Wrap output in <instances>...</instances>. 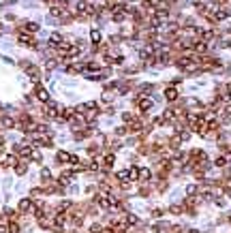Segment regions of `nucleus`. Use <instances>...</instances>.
<instances>
[{
  "label": "nucleus",
  "instance_id": "23",
  "mask_svg": "<svg viewBox=\"0 0 231 233\" xmlns=\"http://www.w3.org/2000/svg\"><path fill=\"white\" fill-rule=\"evenodd\" d=\"M32 160H37V163H41V152L39 150H32V156H30Z\"/></svg>",
  "mask_w": 231,
  "mask_h": 233
},
{
  "label": "nucleus",
  "instance_id": "6",
  "mask_svg": "<svg viewBox=\"0 0 231 233\" xmlns=\"http://www.w3.org/2000/svg\"><path fill=\"white\" fill-rule=\"evenodd\" d=\"M73 176H75V171H62V173L58 176V184H60V186H66Z\"/></svg>",
  "mask_w": 231,
  "mask_h": 233
},
{
  "label": "nucleus",
  "instance_id": "3",
  "mask_svg": "<svg viewBox=\"0 0 231 233\" xmlns=\"http://www.w3.org/2000/svg\"><path fill=\"white\" fill-rule=\"evenodd\" d=\"M15 165H17V156H15V154H6V156L0 158V167H2V169L15 167Z\"/></svg>",
  "mask_w": 231,
  "mask_h": 233
},
{
  "label": "nucleus",
  "instance_id": "4",
  "mask_svg": "<svg viewBox=\"0 0 231 233\" xmlns=\"http://www.w3.org/2000/svg\"><path fill=\"white\" fill-rule=\"evenodd\" d=\"M15 118H11V116H6V113H2L0 116V126L2 128H15Z\"/></svg>",
  "mask_w": 231,
  "mask_h": 233
},
{
  "label": "nucleus",
  "instance_id": "8",
  "mask_svg": "<svg viewBox=\"0 0 231 233\" xmlns=\"http://www.w3.org/2000/svg\"><path fill=\"white\" fill-rule=\"evenodd\" d=\"M101 163H103V167H105V169H109V167L116 163V154H114V152H107V154L101 158Z\"/></svg>",
  "mask_w": 231,
  "mask_h": 233
},
{
  "label": "nucleus",
  "instance_id": "9",
  "mask_svg": "<svg viewBox=\"0 0 231 233\" xmlns=\"http://www.w3.org/2000/svg\"><path fill=\"white\" fill-rule=\"evenodd\" d=\"M90 41H92V45H101L103 43V34H101L98 28H92L90 30Z\"/></svg>",
  "mask_w": 231,
  "mask_h": 233
},
{
  "label": "nucleus",
  "instance_id": "11",
  "mask_svg": "<svg viewBox=\"0 0 231 233\" xmlns=\"http://www.w3.org/2000/svg\"><path fill=\"white\" fill-rule=\"evenodd\" d=\"M118 180H120L122 184L131 182V180H133V176H131V169H122V171H118Z\"/></svg>",
  "mask_w": 231,
  "mask_h": 233
},
{
  "label": "nucleus",
  "instance_id": "7",
  "mask_svg": "<svg viewBox=\"0 0 231 233\" xmlns=\"http://www.w3.org/2000/svg\"><path fill=\"white\" fill-rule=\"evenodd\" d=\"M62 43H64V37L60 32H51L49 34V45L51 47H58V45H62Z\"/></svg>",
  "mask_w": 231,
  "mask_h": 233
},
{
  "label": "nucleus",
  "instance_id": "19",
  "mask_svg": "<svg viewBox=\"0 0 231 233\" xmlns=\"http://www.w3.org/2000/svg\"><path fill=\"white\" fill-rule=\"evenodd\" d=\"M169 212H171V214H182V212H184V205H171Z\"/></svg>",
  "mask_w": 231,
  "mask_h": 233
},
{
  "label": "nucleus",
  "instance_id": "12",
  "mask_svg": "<svg viewBox=\"0 0 231 233\" xmlns=\"http://www.w3.org/2000/svg\"><path fill=\"white\" fill-rule=\"evenodd\" d=\"M71 158H73V154H69V152H64V150H60V152L56 154V160H58V163H71Z\"/></svg>",
  "mask_w": 231,
  "mask_h": 233
},
{
  "label": "nucleus",
  "instance_id": "5",
  "mask_svg": "<svg viewBox=\"0 0 231 233\" xmlns=\"http://www.w3.org/2000/svg\"><path fill=\"white\" fill-rule=\"evenodd\" d=\"M17 30H26V32H30V34H34V32H39V24L37 22H24Z\"/></svg>",
  "mask_w": 231,
  "mask_h": 233
},
{
  "label": "nucleus",
  "instance_id": "17",
  "mask_svg": "<svg viewBox=\"0 0 231 233\" xmlns=\"http://www.w3.org/2000/svg\"><path fill=\"white\" fill-rule=\"evenodd\" d=\"M45 195V188H32L30 190V197H43Z\"/></svg>",
  "mask_w": 231,
  "mask_h": 233
},
{
  "label": "nucleus",
  "instance_id": "14",
  "mask_svg": "<svg viewBox=\"0 0 231 233\" xmlns=\"http://www.w3.org/2000/svg\"><path fill=\"white\" fill-rule=\"evenodd\" d=\"M26 171H28V163H26V160H17V165H15V173H17V176H24Z\"/></svg>",
  "mask_w": 231,
  "mask_h": 233
},
{
  "label": "nucleus",
  "instance_id": "26",
  "mask_svg": "<svg viewBox=\"0 0 231 233\" xmlns=\"http://www.w3.org/2000/svg\"><path fill=\"white\" fill-rule=\"evenodd\" d=\"M9 32V28H4V26H0V34H6Z\"/></svg>",
  "mask_w": 231,
  "mask_h": 233
},
{
  "label": "nucleus",
  "instance_id": "27",
  "mask_svg": "<svg viewBox=\"0 0 231 233\" xmlns=\"http://www.w3.org/2000/svg\"><path fill=\"white\" fill-rule=\"evenodd\" d=\"M229 220H231V214H229Z\"/></svg>",
  "mask_w": 231,
  "mask_h": 233
},
{
  "label": "nucleus",
  "instance_id": "21",
  "mask_svg": "<svg viewBox=\"0 0 231 233\" xmlns=\"http://www.w3.org/2000/svg\"><path fill=\"white\" fill-rule=\"evenodd\" d=\"M122 120H124V122H126V124H129V122H131V120H135V116H133V113H131V111H124V113H122Z\"/></svg>",
  "mask_w": 231,
  "mask_h": 233
},
{
  "label": "nucleus",
  "instance_id": "18",
  "mask_svg": "<svg viewBox=\"0 0 231 233\" xmlns=\"http://www.w3.org/2000/svg\"><path fill=\"white\" fill-rule=\"evenodd\" d=\"M39 227H41V229H47V227H51V223L47 220L45 216H41V218H39Z\"/></svg>",
  "mask_w": 231,
  "mask_h": 233
},
{
  "label": "nucleus",
  "instance_id": "25",
  "mask_svg": "<svg viewBox=\"0 0 231 233\" xmlns=\"http://www.w3.org/2000/svg\"><path fill=\"white\" fill-rule=\"evenodd\" d=\"M152 216H154V218H161V216H163V210H154Z\"/></svg>",
  "mask_w": 231,
  "mask_h": 233
},
{
  "label": "nucleus",
  "instance_id": "24",
  "mask_svg": "<svg viewBox=\"0 0 231 233\" xmlns=\"http://www.w3.org/2000/svg\"><path fill=\"white\" fill-rule=\"evenodd\" d=\"M90 233H103V227H101V225H92Z\"/></svg>",
  "mask_w": 231,
  "mask_h": 233
},
{
  "label": "nucleus",
  "instance_id": "20",
  "mask_svg": "<svg viewBox=\"0 0 231 233\" xmlns=\"http://www.w3.org/2000/svg\"><path fill=\"white\" fill-rule=\"evenodd\" d=\"M197 190H199V188L195 186V184H190V186H186V195L193 197V195H197Z\"/></svg>",
  "mask_w": 231,
  "mask_h": 233
},
{
  "label": "nucleus",
  "instance_id": "16",
  "mask_svg": "<svg viewBox=\"0 0 231 233\" xmlns=\"http://www.w3.org/2000/svg\"><path fill=\"white\" fill-rule=\"evenodd\" d=\"M19 231H22L19 225H17L15 220H11V223H9V233H19Z\"/></svg>",
  "mask_w": 231,
  "mask_h": 233
},
{
  "label": "nucleus",
  "instance_id": "2",
  "mask_svg": "<svg viewBox=\"0 0 231 233\" xmlns=\"http://www.w3.org/2000/svg\"><path fill=\"white\" fill-rule=\"evenodd\" d=\"M34 96H37V101H41V103H47V101H49V92H47V88L41 86V81L34 84Z\"/></svg>",
  "mask_w": 231,
  "mask_h": 233
},
{
  "label": "nucleus",
  "instance_id": "15",
  "mask_svg": "<svg viewBox=\"0 0 231 233\" xmlns=\"http://www.w3.org/2000/svg\"><path fill=\"white\" fill-rule=\"evenodd\" d=\"M32 205H34L32 199H22V201H19V212H30Z\"/></svg>",
  "mask_w": 231,
  "mask_h": 233
},
{
  "label": "nucleus",
  "instance_id": "13",
  "mask_svg": "<svg viewBox=\"0 0 231 233\" xmlns=\"http://www.w3.org/2000/svg\"><path fill=\"white\" fill-rule=\"evenodd\" d=\"M152 178V173H150V169H145V167H141L139 169V173H137V180L139 182H148Z\"/></svg>",
  "mask_w": 231,
  "mask_h": 233
},
{
  "label": "nucleus",
  "instance_id": "1",
  "mask_svg": "<svg viewBox=\"0 0 231 233\" xmlns=\"http://www.w3.org/2000/svg\"><path fill=\"white\" fill-rule=\"evenodd\" d=\"M19 66L26 71V75H28L34 84H39V81H41V71H39V66H37V64H32V62H28V60H22V62H19Z\"/></svg>",
  "mask_w": 231,
  "mask_h": 233
},
{
  "label": "nucleus",
  "instance_id": "22",
  "mask_svg": "<svg viewBox=\"0 0 231 233\" xmlns=\"http://www.w3.org/2000/svg\"><path fill=\"white\" fill-rule=\"evenodd\" d=\"M214 165H216V167H225V165H227V158H225V156H218V158L214 160Z\"/></svg>",
  "mask_w": 231,
  "mask_h": 233
},
{
  "label": "nucleus",
  "instance_id": "10",
  "mask_svg": "<svg viewBox=\"0 0 231 233\" xmlns=\"http://www.w3.org/2000/svg\"><path fill=\"white\" fill-rule=\"evenodd\" d=\"M165 98H167L169 103H176V101H178V90H176L173 86H169V88L165 90Z\"/></svg>",
  "mask_w": 231,
  "mask_h": 233
}]
</instances>
